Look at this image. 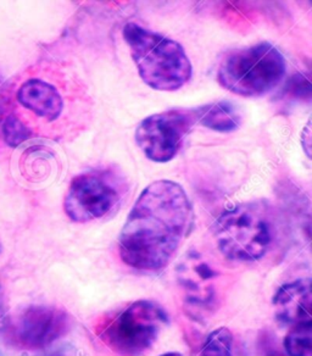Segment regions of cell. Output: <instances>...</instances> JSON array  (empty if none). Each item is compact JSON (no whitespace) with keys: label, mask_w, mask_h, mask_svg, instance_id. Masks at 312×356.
Here are the masks:
<instances>
[{"label":"cell","mask_w":312,"mask_h":356,"mask_svg":"<svg viewBox=\"0 0 312 356\" xmlns=\"http://www.w3.org/2000/svg\"><path fill=\"white\" fill-rule=\"evenodd\" d=\"M197 122L195 109H170L150 115L136 129V143L149 160L167 163L179 154Z\"/></svg>","instance_id":"cell-6"},{"label":"cell","mask_w":312,"mask_h":356,"mask_svg":"<svg viewBox=\"0 0 312 356\" xmlns=\"http://www.w3.org/2000/svg\"><path fill=\"white\" fill-rule=\"evenodd\" d=\"M287 63L268 42L231 50L218 65L217 81L228 92L242 97L268 95L282 82Z\"/></svg>","instance_id":"cell-3"},{"label":"cell","mask_w":312,"mask_h":356,"mask_svg":"<svg viewBox=\"0 0 312 356\" xmlns=\"http://www.w3.org/2000/svg\"><path fill=\"white\" fill-rule=\"evenodd\" d=\"M121 200L114 182L101 173H82L71 181L65 195V213L74 222H90L111 213Z\"/></svg>","instance_id":"cell-7"},{"label":"cell","mask_w":312,"mask_h":356,"mask_svg":"<svg viewBox=\"0 0 312 356\" xmlns=\"http://www.w3.org/2000/svg\"><path fill=\"white\" fill-rule=\"evenodd\" d=\"M169 317L158 302L138 300L108 317L97 334L121 356H142L155 344Z\"/></svg>","instance_id":"cell-5"},{"label":"cell","mask_w":312,"mask_h":356,"mask_svg":"<svg viewBox=\"0 0 312 356\" xmlns=\"http://www.w3.org/2000/svg\"><path fill=\"white\" fill-rule=\"evenodd\" d=\"M198 122L208 129L229 134L238 129L242 116L238 109L227 100H220L213 104H206L195 109Z\"/></svg>","instance_id":"cell-12"},{"label":"cell","mask_w":312,"mask_h":356,"mask_svg":"<svg viewBox=\"0 0 312 356\" xmlns=\"http://www.w3.org/2000/svg\"><path fill=\"white\" fill-rule=\"evenodd\" d=\"M1 307H3V297H1V291H0V312H1Z\"/></svg>","instance_id":"cell-18"},{"label":"cell","mask_w":312,"mask_h":356,"mask_svg":"<svg viewBox=\"0 0 312 356\" xmlns=\"http://www.w3.org/2000/svg\"><path fill=\"white\" fill-rule=\"evenodd\" d=\"M69 315L58 307L35 305L22 310L6 327V336L22 350L44 349L69 331Z\"/></svg>","instance_id":"cell-8"},{"label":"cell","mask_w":312,"mask_h":356,"mask_svg":"<svg viewBox=\"0 0 312 356\" xmlns=\"http://www.w3.org/2000/svg\"><path fill=\"white\" fill-rule=\"evenodd\" d=\"M1 129L6 144H9L13 148L19 147L32 136L30 129L15 115L6 116V122Z\"/></svg>","instance_id":"cell-15"},{"label":"cell","mask_w":312,"mask_h":356,"mask_svg":"<svg viewBox=\"0 0 312 356\" xmlns=\"http://www.w3.org/2000/svg\"><path fill=\"white\" fill-rule=\"evenodd\" d=\"M193 223L183 187L169 179L153 182L129 211L120 234V257L136 270L160 271L172 261Z\"/></svg>","instance_id":"cell-1"},{"label":"cell","mask_w":312,"mask_h":356,"mask_svg":"<svg viewBox=\"0 0 312 356\" xmlns=\"http://www.w3.org/2000/svg\"><path fill=\"white\" fill-rule=\"evenodd\" d=\"M284 346L289 356H312V321L293 326L286 336Z\"/></svg>","instance_id":"cell-13"},{"label":"cell","mask_w":312,"mask_h":356,"mask_svg":"<svg viewBox=\"0 0 312 356\" xmlns=\"http://www.w3.org/2000/svg\"><path fill=\"white\" fill-rule=\"evenodd\" d=\"M160 356H182L179 353H167V354H163V355Z\"/></svg>","instance_id":"cell-17"},{"label":"cell","mask_w":312,"mask_h":356,"mask_svg":"<svg viewBox=\"0 0 312 356\" xmlns=\"http://www.w3.org/2000/svg\"><path fill=\"white\" fill-rule=\"evenodd\" d=\"M4 106H6V82L0 76V121L3 119Z\"/></svg>","instance_id":"cell-16"},{"label":"cell","mask_w":312,"mask_h":356,"mask_svg":"<svg viewBox=\"0 0 312 356\" xmlns=\"http://www.w3.org/2000/svg\"><path fill=\"white\" fill-rule=\"evenodd\" d=\"M122 35L140 79L150 88L174 92L192 77L190 60L179 42L133 22L124 26Z\"/></svg>","instance_id":"cell-2"},{"label":"cell","mask_w":312,"mask_h":356,"mask_svg":"<svg viewBox=\"0 0 312 356\" xmlns=\"http://www.w3.org/2000/svg\"><path fill=\"white\" fill-rule=\"evenodd\" d=\"M273 307L278 321L284 326L312 321L310 280H297L279 288L273 298Z\"/></svg>","instance_id":"cell-10"},{"label":"cell","mask_w":312,"mask_h":356,"mask_svg":"<svg viewBox=\"0 0 312 356\" xmlns=\"http://www.w3.org/2000/svg\"><path fill=\"white\" fill-rule=\"evenodd\" d=\"M176 277L184 302L194 316L206 315L217 299L220 273L202 252H187L176 268Z\"/></svg>","instance_id":"cell-9"},{"label":"cell","mask_w":312,"mask_h":356,"mask_svg":"<svg viewBox=\"0 0 312 356\" xmlns=\"http://www.w3.org/2000/svg\"><path fill=\"white\" fill-rule=\"evenodd\" d=\"M17 100L47 121L58 119L64 109V102L58 89L42 79H30L22 84L17 92Z\"/></svg>","instance_id":"cell-11"},{"label":"cell","mask_w":312,"mask_h":356,"mask_svg":"<svg viewBox=\"0 0 312 356\" xmlns=\"http://www.w3.org/2000/svg\"><path fill=\"white\" fill-rule=\"evenodd\" d=\"M202 356H233V336L226 327L210 333L202 349Z\"/></svg>","instance_id":"cell-14"},{"label":"cell","mask_w":312,"mask_h":356,"mask_svg":"<svg viewBox=\"0 0 312 356\" xmlns=\"http://www.w3.org/2000/svg\"><path fill=\"white\" fill-rule=\"evenodd\" d=\"M270 356H281V355H270Z\"/></svg>","instance_id":"cell-19"},{"label":"cell","mask_w":312,"mask_h":356,"mask_svg":"<svg viewBox=\"0 0 312 356\" xmlns=\"http://www.w3.org/2000/svg\"><path fill=\"white\" fill-rule=\"evenodd\" d=\"M220 252L233 261H258L272 243V227L263 204L243 203L227 210L215 222Z\"/></svg>","instance_id":"cell-4"}]
</instances>
